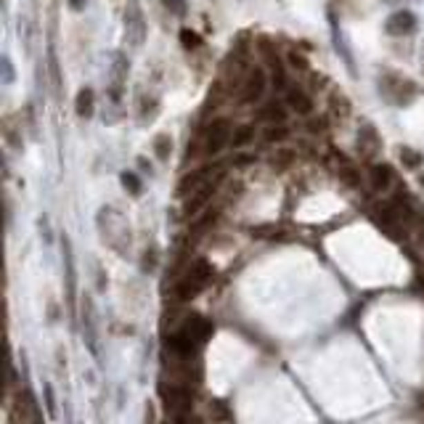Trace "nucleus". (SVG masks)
<instances>
[{
    "label": "nucleus",
    "mask_w": 424,
    "mask_h": 424,
    "mask_svg": "<svg viewBox=\"0 0 424 424\" xmlns=\"http://www.w3.org/2000/svg\"><path fill=\"white\" fill-rule=\"evenodd\" d=\"M382 149V141L376 136V130L374 128H363L361 133H358V152L361 157L366 159V162H374L376 159V154Z\"/></svg>",
    "instance_id": "nucleus-9"
},
{
    "label": "nucleus",
    "mask_w": 424,
    "mask_h": 424,
    "mask_svg": "<svg viewBox=\"0 0 424 424\" xmlns=\"http://www.w3.org/2000/svg\"><path fill=\"white\" fill-rule=\"evenodd\" d=\"M83 337L90 347L93 356H99V334H96V307H93V300L85 294L83 300Z\"/></svg>",
    "instance_id": "nucleus-8"
},
{
    "label": "nucleus",
    "mask_w": 424,
    "mask_h": 424,
    "mask_svg": "<svg viewBox=\"0 0 424 424\" xmlns=\"http://www.w3.org/2000/svg\"><path fill=\"white\" fill-rule=\"evenodd\" d=\"M231 136H234L231 122H228V119H215V122L207 128V133H204V154H207V157L221 154L223 149L231 143Z\"/></svg>",
    "instance_id": "nucleus-3"
},
{
    "label": "nucleus",
    "mask_w": 424,
    "mask_h": 424,
    "mask_svg": "<svg viewBox=\"0 0 424 424\" xmlns=\"http://www.w3.org/2000/svg\"><path fill=\"white\" fill-rule=\"evenodd\" d=\"M265 85H268V80H265V72L260 67H254L247 72V77H244V83H241V101L244 103H257L260 99H263V93H265Z\"/></svg>",
    "instance_id": "nucleus-5"
},
{
    "label": "nucleus",
    "mask_w": 424,
    "mask_h": 424,
    "mask_svg": "<svg viewBox=\"0 0 424 424\" xmlns=\"http://www.w3.org/2000/svg\"><path fill=\"white\" fill-rule=\"evenodd\" d=\"M369 181H372L374 191H387L395 183V175H392V170L387 165H374L369 170Z\"/></svg>",
    "instance_id": "nucleus-12"
},
{
    "label": "nucleus",
    "mask_w": 424,
    "mask_h": 424,
    "mask_svg": "<svg viewBox=\"0 0 424 424\" xmlns=\"http://www.w3.org/2000/svg\"><path fill=\"white\" fill-rule=\"evenodd\" d=\"M271 74H273V83L279 90H284L287 88V74H284V67H281V61L279 59H271Z\"/></svg>",
    "instance_id": "nucleus-20"
},
{
    "label": "nucleus",
    "mask_w": 424,
    "mask_h": 424,
    "mask_svg": "<svg viewBox=\"0 0 424 424\" xmlns=\"http://www.w3.org/2000/svg\"><path fill=\"white\" fill-rule=\"evenodd\" d=\"M128 77V59L122 53H114V67H112V96L119 99L122 93V83Z\"/></svg>",
    "instance_id": "nucleus-13"
},
{
    "label": "nucleus",
    "mask_w": 424,
    "mask_h": 424,
    "mask_svg": "<svg viewBox=\"0 0 424 424\" xmlns=\"http://www.w3.org/2000/svg\"><path fill=\"white\" fill-rule=\"evenodd\" d=\"M416 27V17L411 11H398L387 19V32L390 34H408Z\"/></svg>",
    "instance_id": "nucleus-10"
},
{
    "label": "nucleus",
    "mask_w": 424,
    "mask_h": 424,
    "mask_svg": "<svg viewBox=\"0 0 424 424\" xmlns=\"http://www.w3.org/2000/svg\"><path fill=\"white\" fill-rule=\"evenodd\" d=\"M154 152H157V157L159 159H170V154H172V141H170V136H157L154 138Z\"/></svg>",
    "instance_id": "nucleus-19"
},
{
    "label": "nucleus",
    "mask_w": 424,
    "mask_h": 424,
    "mask_svg": "<svg viewBox=\"0 0 424 424\" xmlns=\"http://www.w3.org/2000/svg\"><path fill=\"white\" fill-rule=\"evenodd\" d=\"M218 194V178H212V181H207L204 186H199L194 194H188L186 196V207H183V212H186L188 218H196L199 212L207 210V204L212 202V196Z\"/></svg>",
    "instance_id": "nucleus-4"
},
{
    "label": "nucleus",
    "mask_w": 424,
    "mask_h": 424,
    "mask_svg": "<svg viewBox=\"0 0 424 424\" xmlns=\"http://www.w3.org/2000/svg\"><path fill=\"white\" fill-rule=\"evenodd\" d=\"M254 141V128L252 125H241L234 130V136H231V146L234 149H244L247 143H252Z\"/></svg>",
    "instance_id": "nucleus-16"
},
{
    "label": "nucleus",
    "mask_w": 424,
    "mask_h": 424,
    "mask_svg": "<svg viewBox=\"0 0 424 424\" xmlns=\"http://www.w3.org/2000/svg\"><path fill=\"white\" fill-rule=\"evenodd\" d=\"M287 112L281 109V103H268L265 109H260V119H268V122H284Z\"/></svg>",
    "instance_id": "nucleus-17"
},
{
    "label": "nucleus",
    "mask_w": 424,
    "mask_h": 424,
    "mask_svg": "<svg viewBox=\"0 0 424 424\" xmlns=\"http://www.w3.org/2000/svg\"><path fill=\"white\" fill-rule=\"evenodd\" d=\"M382 93L395 103H408L414 99V93H416V88L411 80H403V77H395V74H387L385 77V83H382Z\"/></svg>",
    "instance_id": "nucleus-6"
},
{
    "label": "nucleus",
    "mask_w": 424,
    "mask_h": 424,
    "mask_svg": "<svg viewBox=\"0 0 424 424\" xmlns=\"http://www.w3.org/2000/svg\"><path fill=\"white\" fill-rule=\"evenodd\" d=\"M122 183H125V188H130V194H141V181H138V175L136 172H122Z\"/></svg>",
    "instance_id": "nucleus-23"
},
{
    "label": "nucleus",
    "mask_w": 424,
    "mask_h": 424,
    "mask_svg": "<svg viewBox=\"0 0 424 424\" xmlns=\"http://www.w3.org/2000/svg\"><path fill=\"white\" fill-rule=\"evenodd\" d=\"M332 112L337 117H347L350 114V106H347V99L342 93H332Z\"/></svg>",
    "instance_id": "nucleus-21"
},
{
    "label": "nucleus",
    "mask_w": 424,
    "mask_h": 424,
    "mask_svg": "<svg viewBox=\"0 0 424 424\" xmlns=\"http://www.w3.org/2000/svg\"><path fill=\"white\" fill-rule=\"evenodd\" d=\"M289 61H292V67L294 69H307V61L305 59H303V56H300V53H289Z\"/></svg>",
    "instance_id": "nucleus-27"
},
{
    "label": "nucleus",
    "mask_w": 424,
    "mask_h": 424,
    "mask_svg": "<svg viewBox=\"0 0 424 424\" xmlns=\"http://www.w3.org/2000/svg\"><path fill=\"white\" fill-rule=\"evenodd\" d=\"M85 3H88V0H69V8H74V11H83Z\"/></svg>",
    "instance_id": "nucleus-28"
},
{
    "label": "nucleus",
    "mask_w": 424,
    "mask_h": 424,
    "mask_svg": "<svg viewBox=\"0 0 424 424\" xmlns=\"http://www.w3.org/2000/svg\"><path fill=\"white\" fill-rule=\"evenodd\" d=\"M337 175L347 183V186L358 188L361 186V170L353 165V162H347L345 157H339V165H337Z\"/></svg>",
    "instance_id": "nucleus-14"
},
{
    "label": "nucleus",
    "mask_w": 424,
    "mask_h": 424,
    "mask_svg": "<svg viewBox=\"0 0 424 424\" xmlns=\"http://www.w3.org/2000/svg\"><path fill=\"white\" fill-rule=\"evenodd\" d=\"M93 101H96V93L90 88H83L77 93V114L80 117H90L93 114Z\"/></svg>",
    "instance_id": "nucleus-15"
},
{
    "label": "nucleus",
    "mask_w": 424,
    "mask_h": 424,
    "mask_svg": "<svg viewBox=\"0 0 424 424\" xmlns=\"http://www.w3.org/2000/svg\"><path fill=\"white\" fill-rule=\"evenodd\" d=\"M6 80H11V61L6 59Z\"/></svg>",
    "instance_id": "nucleus-29"
},
{
    "label": "nucleus",
    "mask_w": 424,
    "mask_h": 424,
    "mask_svg": "<svg viewBox=\"0 0 424 424\" xmlns=\"http://www.w3.org/2000/svg\"><path fill=\"white\" fill-rule=\"evenodd\" d=\"M181 40H183V48H191V51L202 46V40H199V34H196V32H191V30H183V32H181Z\"/></svg>",
    "instance_id": "nucleus-24"
},
{
    "label": "nucleus",
    "mask_w": 424,
    "mask_h": 424,
    "mask_svg": "<svg viewBox=\"0 0 424 424\" xmlns=\"http://www.w3.org/2000/svg\"><path fill=\"white\" fill-rule=\"evenodd\" d=\"M401 162H403L408 170H419V168H422L424 159H422V154H416L414 149L403 146V149H401Z\"/></svg>",
    "instance_id": "nucleus-18"
},
{
    "label": "nucleus",
    "mask_w": 424,
    "mask_h": 424,
    "mask_svg": "<svg viewBox=\"0 0 424 424\" xmlns=\"http://www.w3.org/2000/svg\"><path fill=\"white\" fill-rule=\"evenodd\" d=\"M289 136V130L287 128H284V125H281V122H279V125H276V122H271V128H268V130H265V141H284V138Z\"/></svg>",
    "instance_id": "nucleus-22"
},
{
    "label": "nucleus",
    "mask_w": 424,
    "mask_h": 424,
    "mask_svg": "<svg viewBox=\"0 0 424 424\" xmlns=\"http://www.w3.org/2000/svg\"><path fill=\"white\" fill-rule=\"evenodd\" d=\"M99 228L103 231V241L109 247H114L117 252H125L130 247V225L119 218L114 210L103 207L99 215Z\"/></svg>",
    "instance_id": "nucleus-1"
},
{
    "label": "nucleus",
    "mask_w": 424,
    "mask_h": 424,
    "mask_svg": "<svg viewBox=\"0 0 424 424\" xmlns=\"http://www.w3.org/2000/svg\"><path fill=\"white\" fill-rule=\"evenodd\" d=\"M212 178H221V172H215V168H199V170H194V172H186V175L181 178V183H178V196L194 194L196 188L204 186V183L212 181Z\"/></svg>",
    "instance_id": "nucleus-7"
},
{
    "label": "nucleus",
    "mask_w": 424,
    "mask_h": 424,
    "mask_svg": "<svg viewBox=\"0 0 424 424\" xmlns=\"http://www.w3.org/2000/svg\"><path fill=\"white\" fill-rule=\"evenodd\" d=\"M210 416H212V419H225V422H231V419H234V416H231V414L223 408V403H215V414L210 411Z\"/></svg>",
    "instance_id": "nucleus-26"
},
{
    "label": "nucleus",
    "mask_w": 424,
    "mask_h": 424,
    "mask_svg": "<svg viewBox=\"0 0 424 424\" xmlns=\"http://www.w3.org/2000/svg\"><path fill=\"white\" fill-rule=\"evenodd\" d=\"M125 40L133 48H141L146 40V19H143V8L138 0H128L125 6Z\"/></svg>",
    "instance_id": "nucleus-2"
},
{
    "label": "nucleus",
    "mask_w": 424,
    "mask_h": 424,
    "mask_svg": "<svg viewBox=\"0 0 424 424\" xmlns=\"http://www.w3.org/2000/svg\"><path fill=\"white\" fill-rule=\"evenodd\" d=\"M165 6H168L172 14H186V3L183 0H165Z\"/></svg>",
    "instance_id": "nucleus-25"
},
{
    "label": "nucleus",
    "mask_w": 424,
    "mask_h": 424,
    "mask_svg": "<svg viewBox=\"0 0 424 424\" xmlns=\"http://www.w3.org/2000/svg\"><path fill=\"white\" fill-rule=\"evenodd\" d=\"M287 103L297 112V114H310V112H313V99L307 96L303 88H289Z\"/></svg>",
    "instance_id": "nucleus-11"
}]
</instances>
